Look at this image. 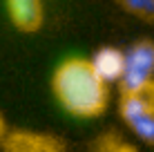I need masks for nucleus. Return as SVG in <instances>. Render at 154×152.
<instances>
[{
    "label": "nucleus",
    "mask_w": 154,
    "mask_h": 152,
    "mask_svg": "<svg viewBox=\"0 0 154 152\" xmlns=\"http://www.w3.org/2000/svg\"><path fill=\"white\" fill-rule=\"evenodd\" d=\"M51 92L65 112L78 119H96L107 110L109 85L94 72L89 58H65L51 74Z\"/></svg>",
    "instance_id": "obj_1"
},
{
    "label": "nucleus",
    "mask_w": 154,
    "mask_h": 152,
    "mask_svg": "<svg viewBox=\"0 0 154 152\" xmlns=\"http://www.w3.org/2000/svg\"><path fill=\"white\" fill-rule=\"evenodd\" d=\"M154 78V40H136L130 49H125V65L119 85L121 92L134 90Z\"/></svg>",
    "instance_id": "obj_2"
},
{
    "label": "nucleus",
    "mask_w": 154,
    "mask_h": 152,
    "mask_svg": "<svg viewBox=\"0 0 154 152\" xmlns=\"http://www.w3.org/2000/svg\"><path fill=\"white\" fill-rule=\"evenodd\" d=\"M2 152H65L63 143L54 134L34 130H11L2 139Z\"/></svg>",
    "instance_id": "obj_3"
},
{
    "label": "nucleus",
    "mask_w": 154,
    "mask_h": 152,
    "mask_svg": "<svg viewBox=\"0 0 154 152\" xmlns=\"http://www.w3.org/2000/svg\"><path fill=\"white\" fill-rule=\"evenodd\" d=\"M7 14L20 31H31L40 29L42 25V0H5Z\"/></svg>",
    "instance_id": "obj_4"
},
{
    "label": "nucleus",
    "mask_w": 154,
    "mask_h": 152,
    "mask_svg": "<svg viewBox=\"0 0 154 152\" xmlns=\"http://www.w3.org/2000/svg\"><path fill=\"white\" fill-rule=\"evenodd\" d=\"M94 72L103 78L107 85L119 83L123 76V65H125V51H121L119 47H100L96 54L89 58Z\"/></svg>",
    "instance_id": "obj_5"
},
{
    "label": "nucleus",
    "mask_w": 154,
    "mask_h": 152,
    "mask_svg": "<svg viewBox=\"0 0 154 152\" xmlns=\"http://www.w3.org/2000/svg\"><path fill=\"white\" fill-rule=\"evenodd\" d=\"M121 119L143 143L154 145V112L147 110H119Z\"/></svg>",
    "instance_id": "obj_6"
},
{
    "label": "nucleus",
    "mask_w": 154,
    "mask_h": 152,
    "mask_svg": "<svg viewBox=\"0 0 154 152\" xmlns=\"http://www.w3.org/2000/svg\"><path fill=\"white\" fill-rule=\"evenodd\" d=\"M119 110H147L154 112V78L134 90L121 92Z\"/></svg>",
    "instance_id": "obj_7"
},
{
    "label": "nucleus",
    "mask_w": 154,
    "mask_h": 152,
    "mask_svg": "<svg viewBox=\"0 0 154 152\" xmlns=\"http://www.w3.org/2000/svg\"><path fill=\"white\" fill-rule=\"evenodd\" d=\"M119 2L127 14L136 16L143 23L154 25V0H119Z\"/></svg>",
    "instance_id": "obj_8"
},
{
    "label": "nucleus",
    "mask_w": 154,
    "mask_h": 152,
    "mask_svg": "<svg viewBox=\"0 0 154 152\" xmlns=\"http://www.w3.org/2000/svg\"><path fill=\"white\" fill-rule=\"evenodd\" d=\"M100 152H136V150L130 143H123L119 139H107L103 143V148H100Z\"/></svg>",
    "instance_id": "obj_9"
},
{
    "label": "nucleus",
    "mask_w": 154,
    "mask_h": 152,
    "mask_svg": "<svg viewBox=\"0 0 154 152\" xmlns=\"http://www.w3.org/2000/svg\"><path fill=\"white\" fill-rule=\"evenodd\" d=\"M7 134V125H5V119H2V114H0V139Z\"/></svg>",
    "instance_id": "obj_10"
}]
</instances>
